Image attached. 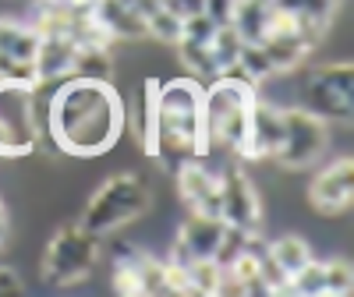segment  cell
Listing matches in <instances>:
<instances>
[{"label": "cell", "mask_w": 354, "mask_h": 297, "mask_svg": "<svg viewBox=\"0 0 354 297\" xmlns=\"http://www.w3.org/2000/svg\"><path fill=\"white\" fill-rule=\"evenodd\" d=\"M75 57H78V43L71 36H43L39 39V50H36L39 85L71 78L75 75Z\"/></svg>", "instance_id": "obj_13"}, {"label": "cell", "mask_w": 354, "mask_h": 297, "mask_svg": "<svg viewBox=\"0 0 354 297\" xmlns=\"http://www.w3.org/2000/svg\"><path fill=\"white\" fill-rule=\"evenodd\" d=\"M283 110L273 106V103H266V99H255L252 106V117H248V138H245V148H241V156L245 160H266V156H273L280 142H283Z\"/></svg>", "instance_id": "obj_12"}, {"label": "cell", "mask_w": 354, "mask_h": 297, "mask_svg": "<svg viewBox=\"0 0 354 297\" xmlns=\"http://www.w3.org/2000/svg\"><path fill=\"white\" fill-rule=\"evenodd\" d=\"M188 280H192V294H220L223 290V269L213 258H192Z\"/></svg>", "instance_id": "obj_22"}, {"label": "cell", "mask_w": 354, "mask_h": 297, "mask_svg": "<svg viewBox=\"0 0 354 297\" xmlns=\"http://www.w3.org/2000/svg\"><path fill=\"white\" fill-rule=\"evenodd\" d=\"M216 21L205 15V11H198V15H192V18H181V39H192V43H209L213 36H216Z\"/></svg>", "instance_id": "obj_27"}, {"label": "cell", "mask_w": 354, "mask_h": 297, "mask_svg": "<svg viewBox=\"0 0 354 297\" xmlns=\"http://www.w3.org/2000/svg\"><path fill=\"white\" fill-rule=\"evenodd\" d=\"M255 82H248L238 71H223L213 78V85L202 96V128H205V145L209 148H227L238 153L248 138V117L255 106Z\"/></svg>", "instance_id": "obj_2"}, {"label": "cell", "mask_w": 354, "mask_h": 297, "mask_svg": "<svg viewBox=\"0 0 354 297\" xmlns=\"http://www.w3.org/2000/svg\"><path fill=\"white\" fill-rule=\"evenodd\" d=\"M351 287H354L351 262H344V258L322 262V294H351Z\"/></svg>", "instance_id": "obj_26"}, {"label": "cell", "mask_w": 354, "mask_h": 297, "mask_svg": "<svg viewBox=\"0 0 354 297\" xmlns=\"http://www.w3.org/2000/svg\"><path fill=\"white\" fill-rule=\"evenodd\" d=\"M149 205H153V191H149V184H145L138 173H113L93 191V198L85 202L78 223L85 230L106 237L113 230H121L124 223L145 216Z\"/></svg>", "instance_id": "obj_3"}, {"label": "cell", "mask_w": 354, "mask_h": 297, "mask_svg": "<svg viewBox=\"0 0 354 297\" xmlns=\"http://www.w3.org/2000/svg\"><path fill=\"white\" fill-rule=\"evenodd\" d=\"M103 251V237L85 230L82 223H64L50 237V245L43 251V280L50 287H71L82 283L93 265L100 262Z\"/></svg>", "instance_id": "obj_4"}, {"label": "cell", "mask_w": 354, "mask_h": 297, "mask_svg": "<svg viewBox=\"0 0 354 297\" xmlns=\"http://www.w3.org/2000/svg\"><path fill=\"white\" fill-rule=\"evenodd\" d=\"M270 255H273V262L280 265V269L287 273V280H290L294 273H298V269H305V265L315 258L305 237H294V233H287V237H277V241H270Z\"/></svg>", "instance_id": "obj_18"}, {"label": "cell", "mask_w": 354, "mask_h": 297, "mask_svg": "<svg viewBox=\"0 0 354 297\" xmlns=\"http://www.w3.org/2000/svg\"><path fill=\"white\" fill-rule=\"evenodd\" d=\"M270 15H273V4H266V0H238L230 15V28L245 43H262L266 32H270Z\"/></svg>", "instance_id": "obj_15"}, {"label": "cell", "mask_w": 354, "mask_h": 297, "mask_svg": "<svg viewBox=\"0 0 354 297\" xmlns=\"http://www.w3.org/2000/svg\"><path fill=\"white\" fill-rule=\"evenodd\" d=\"M234 4H238V0H202V11L209 15V18H213L216 25H230Z\"/></svg>", "instance_id": "obj_28"}, {"label": "cell", "mask_w": 354, "mask_h": 297, "mask_svg": "<svg viewBox=\"0 0 354 297\" xmlns=\"http://www.w3.org/2000/svg\"><path fill=\"white\" fill-rule=\"evenodd\" d=\"M174 46H177V53H181L185 68H192V75H195V78H220V75H223V71H220V64H216V57H213V50H209V43L177 39Z\"/></svg>", "instance_id": "obj_20"}, {"label": "cell", "mask_w": 354, "mask_h": 297, "mask_svg": "<svg viewBox=\"0 0 354 297\" xmlns=\"http://www.w3.org/2000/svg\"><path fill=\"white\" fill-rule=\"evenodd\" d=\"M174 173H177V191H181L188 209L220 216V173L216 170H209L198 160H188Z\"/></svg>", "instance_id": "obj_11"}, {"label": "cell", "mask_w": 354, "mask_h": 297, "mask_svg": "<svg viewBox=\"0 0 354 297\" xmlns=\"http://www.w3.org/2000/svg\"><path fill=\"white\" fill-rule=\"evenodd\" d=\"M266 4H270V0H266Z\"/></svg>", "instance_id": "obj_32"}, {"label": "cell", "mask_w": 354, "mask_h": 297, "mask_svg": "<svg viewBox=\"0 0 354 297\" xmlns=\"http://www.w3.org/2000/svg\"><path fill=\"white\" fill-rule=\"evenodd\" d=\"M145 36L174 46L177 39H181V18H177L174 11H167V8H156V11L145 15Z\"/></svg>", "instance_id": "obj_24"}, {"label": "cell", "mask_w": 354, "mask_h": 297, "mask_svg": "<svg viewBox=\"0 0 354 297\" xmlns=\"http://www.w3.org/2000/svg\"><path fill=\"white\" fill-rule=\"evenodd\" d=\"M93 15L110 32V39H142L145 36V18L128 0H93Z\"/></svg>", "instance_id": "obj_14"}, {"label": "cell", "mask_w": 354, "mask_h": 297, "mask_svg": "<svg viewBox=\"0 0 354 297\" xmlns=\"http://www.w3.org/2000/svg\"><path fill=\"white\" fill-rule=\"evenodd\" d=\"M351 198H354V160L351 156L333 160L326 170H319L315 181L308 184V202H312V209L322 213V216L347 213Z\"/></svg>", "instance_id": "obj_10"}, {"label": "cell", "mask_w": 354, "mask_h": 297, "mask_svg": "<svg viewBox=\"0 0 354 297\" xmlns=\"http://www.w3.org/2000/svg\"><path fill=\"white\" fill-rule=\"evenodd\" d=\"M354 71L351 64H322L315 71L305 75L301 82V103L308 113H315L319 121H340L351 124V113H354Z\"/></svg>", "instance_id": "obj_6"}, {"label": "cell", "mask_w": 354, "mask_h": 297, "mask_svg": "<svg viewBox=\"0 0 354 297\" xmlns=\"http://www.w3.org/2000/svg\"><path fill=\"white\" fill-rule=\"evenodd\" d=\"M283 142L273 153V160L283 170H308L330 145V128L326 121H319L315 113H308L305 106H290L283 110Z\"/></svg>", "instance_id": "obj_7"}, {"label": "cell", "mask_w": 354, "mask_h": 297, "mask_svg": "<svg viewBox=\"0 0 354 297\" xmlns=\"http://www.w3.org/2000/svg\"><path fill=\"white\" fill-rule=\"evenodd\" d=\"M0 82H15V85H28V88H39L36 61H18V57H8V53H0Z\"/></svg>", "instance_id": "obj_25"}, {"label": "cell", "mask_w": 354, "mask_h": 297, "mask_svg": "<svg viewBox=\"0 0 354 297\" xmlns=\"http://www.w3.org/2000/svg\"><path fill=\"white\" fill-rule=\"evenodd\" d=\"M36 88L0 82V156H28L39 142Z\"/></svg>", "instance_id": "obj_5"}, {"label": "cell", "mask_w": 354, "mask_h": 297, "mask_svg": "<svg viewBox=\"0 0 354 297\" xmlns=\"http://www.w3.org/2000/svg\"><path fill=\"white\" fill-rule=\"evenodd\" d=\"M234 71L245 75L248 82H266V78H273V61H270V53L262 50V43H245L241 53H238V64H234Z\"/></svg>", "instance_id": "obj_21"}, {"label": "cell", "mask_w": 354, "mask_h": 297, "mask_svg": "<svg viewBox=\"0 0 354 297\" xmlns=\"http://www.w3.org/2000/svg\"><path fill=\"white\" fill-rule=\"evenodd\" d=\"M153 96L160 110H202L205 85L198 78H170L163 85H153Z\"/></svg>", "instance_id": "obj_16"}, {"label": "cell", "mask_w": 354, "mask_h": 297, "mask_svg": "<svg viewBox=\"0 0 354 297\" xmlns=\"http://www.w3.org/2000/svg\"><path fill=\"white\" fill-rule=\"evenodd\" d=\"M220 216L227 227H238V230H259L262 223L259 191L241 166H227L220 173Z\"/></svg>", "instance_id": "obj_8"}, {"label": "cell", "mask_w": 354, "mask_h": 297, "mask_svg": "<svg viewBox=\"0 0 354 297\" xmlns=\"http://www.w3.org/2000/svg\"><path fill=\"white\" fill-rule=\"evenodd\" d=\"M223 216H213V213H195L188 209L181 230H177V241H174V251H170V262H181L188 265L192 258H213L220 241H223Z\"/></svg>", "instance_id": "obj_9"}, {"label": "cell", "mask_w": 354, "mask_h": 297, "mask_svg": "<svg viewBox=\"0 0 354 297\" xmlns=\"http://www.w3.org/2000/svg\"><path fill=\"white\" fill-rule=\"evenodd\" d=\"M4 213H8V209H4V198H0V216H4Z\"/></svg>", "instance_id": "obj_31"}, {"label": "cell", "mask_w": 354, "mask_h": 297, "mask_svg": "<svg viewBox=\"0 0 354 297\" xmlns=\"http://www.w3.org/2000/svg\"><path fill=\"white\" fill-rule=\"evenodd\" d=\"M25 283L15 269H8V265H0V294H21Z\"/></svg>", "instance_id": "obj_29"}, {"label": "cell", "mask_w": 354, "mask_h": 297, "mask_svg": "<svg viewBox=\"0 0 354 297\" xmlns=\"http://www.w3.org/2000/svg\"><path fill=\"white\" fill-rule=\"evenodd\" d=\"M241 46H245V39H241L238 32H234L230 25H220V28H216V36L209 39V50H213V57H216L220 71H234Z\"/></svg>", "instance_id": "obj_23"}, {"label": "cell", "mask_w": 354, "mask_h": 297, "mask_svg": "<svg viewBox=\"0 0 354 297\" xmlns=\"http://www.w3.org/2000/svg\"><path fill=\"white\" fill-rule=\"evenodd\" d=\"M8 233H11V223H8V213H4L0 216V248L8 245Z\"/></svg>", "instance_id": "obj_30"}, {"label": "cell", "mask_w": 354, "mask_h": 297, "mask_svg": "<svg viewBox=\"0 0 354 297\" xmlns=\"http://www.w3.org/2000/svg\"><path fill=\"white\" fill-rule=\"evenodd\" d=\"M273 8L287 11V15H298L319 28H330L333 18H337V8H340V0H270Z\"/></svg>", "instance_id": "obj_19"}, {"label": "cell", "mask_w": 354, "mask_h": 297, "mask_svg": "<svg viewBox=\"0 0 354 297\" xmlns=\"http://www.w3.org/2000/svg\"><path fill=\"white\" fill-rule=\"evenodd\" d=\"M39 32L36 25H25L15 18H0V53L18 57V61H36V50H39Z\"/></svg>", "instance_id": "obj_17"}, {"label": "cell", "mask_w": 354, "mask_h": 297, "mask_svg": "<svg viewBox=\"0 0 354 297\" xmlns=\"http://www.w3.org/2000/svg\"><path fill=\"white\" fill-rule=\"evenodd\" d=\"M50 142L68 156H103L124 131V99L110 78L71 75L46 106Z\"/></svg>", "instance_id": "obj_1"}]
</instances>
